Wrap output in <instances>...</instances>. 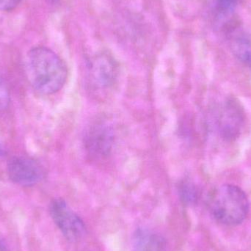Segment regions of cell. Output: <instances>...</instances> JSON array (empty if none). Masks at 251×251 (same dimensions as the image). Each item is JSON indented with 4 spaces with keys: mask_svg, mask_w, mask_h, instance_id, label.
I'll list each match as a JSON object with an SVG mask.
<instances>
[{
    "mask_svg": "<svg viewBox=\"0 0 251 251\" xmlns=\"http://www.w3.org/2000/svg\"><path fill=\"white\" fill-rule=\"evenodd\" d=\"M25 68L26 77L32 88L44 95L58 92L67 79L68 70L64 62L47 47H35L29 50Z\"/></svg>",
    "mask_w": 251,
    "mask_h": 251,
    "instance_id": "cell-1",
    "label": "cell"
},
{
    "mask_svg": "<svg viewBox=\"0 0 251 251\" xmlns=\"http://www.w3.org/2000/svg\"><path fill=\"white\" fill-rule=\"evenodd\" d=\"M208 206L212 217L228 226L241 224L249 212L247 196L234 184H222L215 189L209 196Z\"/></svg>",
    "mask_w": 251,
    "mask_h": 251,
    "instance_id": "cell-2",
    "label": "cell"
},
{
    "mask_svg": "<svg viewBox=\"0 0 251 251\" xmlns=\"http://www.w3.org/2000/svg\"><path fill=\"white\" fill-rule=\"evenodd\" d=\"M50 213L59 229L69 241H79L86 234L83 221L63 199H54L51 202Z\"/></svg>",
    "mask_w": 251,
    "mask_h": 251,
    "instance_id": "cell-3",
    "label": "cell"
},
{
    "mask_svg": "<svg viewBox=\"0 0 251 251\" xmlns=\"http://www.w3.org/2000/svg\"><path fill=\"white\" fill-rule=\"evenodd\" d=\"M245 122V113L240 104L234 99L226 100L218 112V125L220 134L228 141L240 136Z\"/></svg>",
    "mask_w": 251,
    "mask_h": 251,
    "instance_id": "cell-4",
    "label": "cell"
},
{
    "mask_svg": "<svg viewBox=\"0 0 251 251\" xmlns=\"http://www.w3.org/2000/svg\"><path fill=\"white\" fill-rule=\"evenodd\" d=\"M7 169L10 180L24 187L38 184L44 176L40 164L26 156H13L9 159Z\"/></svg>",
    "mask_w": 251,
    "mask_h": 251,
    "instance_id": "cell-5",
    "label": "cell"
},
{
    "mask_svg": "<svg viewBox=\"0 0 251 251\" xmlns=\"http://www.w3.org/2000/svg\"><path fill=\"white\" fill-rule=\"evenodd\" d=\"M117 65L114 59L101 53L94 56L88 64V78L91 84L99 90H106L115 83L117 77Z\"/></svg>",
    "mask_w": 251,
    "mask_h": 251,
    "instance_id": "cell-6",
    "label": "cell"
},
{
    "mask_svg": "<svg viewBox=\"0 0 251 251\" xmlns=\"http://www.w3.org/2000/svg\"><path fill=\"white\" fill-rule=\"evenodd\" d=\"M113 143V128L104 122H99L91 126L85 137V149L95 159H103L109 155Z\"/></svg>",
    "mask_w": 251,
    "mask_h": 251,
    "instance_id": "cell-7",
    "label": "cell"
},
{
    "mask_svg": "<svg viewBox=\"0 0 251 251\" xmlns=\"http://www.w3.org/2000/svg\"><path fill=\"white\" fill-rule=\"evenodd\" d=\"M132 251H166L165 239L149 228H138L131 239Z\"/></svg>",
    "mask_w": 251,
    "mask_h": 251,
    "instance_id": "cell-8",
    "label": "cell"
},
{
    "mask_svg": "<svg viewBox=\"0 0 251 251\" xmlns=\"http://www.w3.org/2000/svg\"><path fill=\"white\" fill-rule=\"evenodd\" d=\"M230 46L234 55L243 64L251 68V29H231Z\"/></svg>",
    "mask_w": 251,
    "mask_h": 251,
    "instance_id": "cell-9",
    "label": "cell"
},
{
    "mask_svg": "<svg viewBox=\"0 0 251 251\" xmlns=\"http://www.w3.org/2000/svg\"><path fill=\"white\" fill-rule=\"evenodd\" d=\"M179 195L181 200L186 204H193L199 199L197 187L190 181H184L179 187Z\"/></svg>",
    "mask_w": 251,
    "mask_h": 251,
    "instance_id": "cell-10",
    "label": "cell"
},
{
    "mask_svg": "<svg viewBox=\"0 0 251 251\" xmlns=\"http://www.w3.org/2000/svg\"><path fill=\"white\" fill-rule=\"evenodd\" d=\"M238 0H217V11L220 17L231 16L237 5Z\"/></svg>",
    "mask_w": 251,
    "mask_h": 251,
    "instance_id": "cell-11",
    "label": "cell"
},
{
    "mask_svg": "<svg viewBox=\"0 0 251 251\" xmlns=\"http://www.w3.org/2000/svg\"><path fill=\"white\" fill-rule=\"evenodd\" d=\"M10 97L8 87L0 75V111L5 110L10 104Z\"/></svg>",
    "mask_w": 251,
    "mask_h": 251,
    "instance_id": "cell-12",
    "label": "cell"
},
{
    "mask_svg": "<svg viewBox=\"0 0 251 251\" xmlns=\"http://www.w3.org/2000/svg\"><path fill=\"white\" fill-rule=\"evenodd\" d=\"M22 0H0V11H10L14 10Z\"/></svg>",
    "mask_w": 251,
    "mask_h": 251,
    "instance_id": "cell-13",
    "label": "cell"
},
{
    "mask_svg": "<svg viewBox=\"0 0 251 251\" xmlns=\"http://www.w3.org/2000/svg\"><path fill=\"white\" fill-rule=\"evenodd\" d=\"M0 251H7V248H6L5 243L4 240L0 237Z\"/></svg>",
    "mask_w": 251,
    "mask_h": 251,
    "instance_id": "cell-14",
    "label": "cell"
}]
</instances>
